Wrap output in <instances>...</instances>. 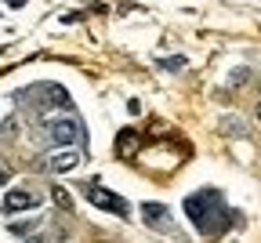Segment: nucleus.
<instances>
[{
	"instance_id": "obj_12",
	"label": "nucleus",
	"mask_w": 261,
	"mask_h": 243,
	"mask_svg": "<svg viewBox=\"0 0 261 243\" xmlns=\"http://www.w3.org/2000/svg\"><path fill=\"white\" fill-rule=\"evenodd\" d=\"M51 196H55V203H58V207H62V211H73V203H69V196H65V192H62V189H58V185H55V189H51Z\"/></svg>"
},
{
	"instance_id": "obj_11",
	"label": "nucleus",
	"mask_w": 261,
	"mask_h": 243,
	"mask_svg": "<svg viewBox=\"0 0 261 243\" xmlns=\"http://www.w3.org/2000/svg\"><path fill=\"white\" fill-rule=\"evenodd\" d=\"M221 131H225V134H232V138H240V134H247V131L240 127V120H236V116H225V120H221Z\"/></svg>"
},
{
	"instance_id": "obj_1",
	"label": "nucleus",
	"mask_w": 261,
	"mask_h": 243,
	"mask_svg": "<svg viewBox=\"0 0 261 243\" xmlns=\"http://www.w3.org/2000/svg\"><path fill=\"white\" fill-rule=\"evenodd\" d=\"M185 218L192 222V229L200 236H225L236 225L232 211H228V203L218 189H200V192L185 196Z\"/></svg>"
},
{
	"instance_id": "obj_6",
	"label": "nucleus",
	"mask_w": 261,
	"mask_h": 243,
	"mask_svg": "<svg viewBox=\"0 0 261 243\" xmlns=\"http://www.w3.org/2000/svg\"><path fill=\"white\" fill-rule=\"evenodd\" d=\"M33 207H40V196L29 192V189H11L4 196V211L15 214V211H33Z\"/></svg>"
},
{
	"instance_id": "obj_7",
	"label": "nucleus",
	"mask_w": 261,
	"mask_h": 243,
	"mask_svg": "<svg viewBox=\"0 0 261 243\" xmlns=\"http://www.w3.org/2000/svg\"><path fill=\"white\" fill-rule=\"evenodd\" d=\"M76 163H80V153H55V156H47V171H51V175L76 171Z\"/></svg>"
},
{
	"instance_id": "obj_8",
	"label": "nucleus",
	"mask_w": 261,
	"mask_h": 243,
	"mask_svg": "<svg viewBox=\"0 0 261 243\" xmlns=\"http://www.w3.org/2000/svg\"><path fill=\"white\" fill-rule=\"evenodd\" d=\"M135 153H138V134L127 127V131L116 134V156H120V160H130Z\"/></svg>"
},
{
	"instance_id": "obj_3",
	"label": "nucleus",
	"mask_w": 261,
	"mask_h": 243,
	"mask_svg": "<svg viewBox=\"0 0 261 243\" xmlns=\"http://www.w3.org/2000/svg\"><path fill=\"white\" fill-rule=\"evenodd\" d=\"M80 192L98 207V211H109V214H116V218H127L130 214V207H127V200L123 196H116V192H109V189H102L94 178H87V182H80Z\"/></svg>"
},
{
	"instance_id": "obj_14",
	"label": "nucleus",
	"mask_w": 261,
	"mask_h": 243,
	"mask_svg": "<svg viewBox=\"0 0 261 243\" xmlns=\"http://www.w3.org/2000/svg\"><path fill=\"white\" fill-rule=\"evenodd\" d=\"M254 116H257V120H261V102H257V109H254Z\"/></svg>"
},
{
	"instance_id": "obj_10",
	"label": "nucleus",
	"mask_w": 261,
	"mask_h": 243,
	"mask_svg": "<svg viewBox=\"0 0 261 243\" xmlns=\"http://www.w3.org/2000/svg\"><path fill=\"white\" fill-rule=\"evenodd\" d=\"M160 69H167V73H181V69H185V58H181V55H171V58H160Z\"/></svg>"
},
{
	"instance_id": "obj_4",
	"label": "nucleus",
	"mask_w": 261,
	"mask_h": 243,
	"mask_svg": "<svg viewBox=\"0 0 261 243\" xmlns=\"http://www.w3.org/2000/svg\"><path fill=\"white\" fill-rule=\"evenodd\" d=\"M44 138L51 145H80L84 142V124L76 116H58L44 124Z\"/></svg>"
},
{
	"instance_id": "obj_5",
	"label": "nucleus",
	"mask_w": 261,
	"mask_h": 243,
	"mask_svg": "<svg viewBox=\"0 0 261 243\" xmlns=\"http://www.w3.org/2000/svg\"><path fill=\"white\" fill-rule=\"evenodd\" d=\"M142 222L149 229H156V232H174V222H171L163 203H142Z\"/></svg>"
},
{
	"instance_id": "obj_2",
	"label": "nucleus",
	"mask_w": 261,
	"mask_h": 243,
	"mask_svg": "<svg viewBox=\"0 0 261 243\" xmlns=\"http://www.w3.org/2000/svg\"><path fill=\"white\" fill-rule=\"evenodd\" d=\"M15 102L25 106V109H40V113H47V109H73V98L65 94L62 84H33L25 91H15Z\"/></svg>"
},
{
	"instance_id": "obj_9",
	"label": "nucleus",
	"mask_w": 261,
	"mask_h": 243,
	"mask_svg": "<svg viewBox=\"0 0 261 243\" xmlns=\"http://www.w3.org/2000/svg\"><path fill=\"white\" fill-rule=\"evenodd\" d=\"M40 222H44V218H29V222H11L8 229H11V236H37Z\"/></svg>"
},
{
	"instance_id": "obj_13",
	"label": "nucleus",
	"mask_w": 261,
	"mask_h": 243,
	"mask_svg": "<svg viewBox=\"0 0 261 243\" xmlns=\"http://www.w3.org/2000/svg\"><path fill=\"white\" fill-rule=\"evenodd\" d=\"M4 4H8V8H25L29 0H4Z\"/></svg>"
}]
</instances>
